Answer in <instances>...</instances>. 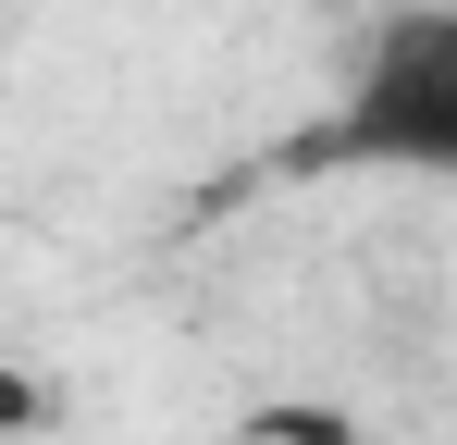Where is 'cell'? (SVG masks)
Masks as SVG:
<instances>
[{
  "instance_id": "6da1fadb",
  "label": "cell",
  "mask_w": 457,
  "mask_h": 445,
  "mask_svg": "<svg viewBox=\"0 0 457 445\" xmlns=\"http://www.w3.org/2000/svg\"><path fill=\"white\" fill-rule=\"evenodd\" d=\"M346 148L359 161H408V173H457V25L445 13H395L359 50Z\"/></svg>"
},
{
  "instance_id": "7a4b0ae2",
  "label": "cell",
  "mask_w": 457,
  "mask_h": 445,
  "mask_svg": "<svg viewBox=\"0 0 457 445\" xmlns=\"http://www.w3.org/2000/svg\"><path fill=\"white\" fill-rule=\"evenodd\" d=\"M235 445H260V433H235Z\"/></svg>"
}]
</instances>
